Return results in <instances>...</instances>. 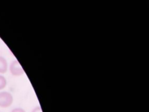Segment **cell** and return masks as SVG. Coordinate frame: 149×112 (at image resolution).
Segmentation results:
<instances>
[{
    "mask_svg": "<svg viewBox=\"0 0 149 112\" xmlns=\"http://www.w3.org/2000/svg\"><path fill=\"white\" fill-rule=\"evenodd\" d=\"M13 101V96L9 92H0V107L3 108L9 107L12 104Z\"/></svg>",
    "mask_w": 149,
    "mask_h": 112,
    "instance_id": "cell-1",
    "label": "cell"
},
{
    "mask_svg": "<svg viewBox=\"0 0 149 112\" xmlns=\"http://www.w3.org/2000/svg\"><path fill=\"white\" fill-rule=\"evenodd\" d=\"M9 70L11 74L16 76H21L24 74V69L17 60H14L12 62L9 66Z\"/></svg>",
    "mask_w": 149,
    "mask_h": 112,
    "instance_id": "cell-2",
    "label": "cell"
},
{
    "mask_svg": "<svg viewBox=\"0 0 149 112\" xmlns=\"http://www.w3.org/2000/svg\"><path fill=\"white\" fill-rule=\"evenodd\" d=\"M8 69V62L5 58L0 56V74H4Z\"/></svg>",
    "mask_w": 149,
    "mask_h": 112,
    "instance_id": "cell-3",
    "label": "cell"
},
{
    "mask_svg": "<svg viewBox=\"0 0 149 112\" xmlns=\"http://www.w3.org/2000/svg\"><path fill=\"white\" fill-rule=\"evenodd\" d=\"M7 84V81L6 78L2 75H0V90L5 88Z\"/></svg>",
    "mask_w": 149,
    "mask_h": 112,
    "instance_id": "cell-4",
    "label": "cell"
},
{
    "mask_svg": "<svg viewBox=\"0 0 149 112\" xmlns=\"http://www.w3.org/2000/svg\"><path fill=\"white\" fill-rule=\"evenodd\" d=\"M31 112H42V108L40 106H36L31 111Z\"/></svg>",
    "mask_w": 149,
    "mask_h": 112,
    "instance_id": "cell-5",
    "label": "cell"
},
{
    "mask_svg": "<svg viewBox=\"0 0 149 112\" xmlns=\"http://www.w3.org/2000/svg\"><path fill=\"white\" fill-rule=\"evenodd\" d=\"M11 112H26L25 110L21 107H17L13 109Z\"/></svg>",
    "mask_w": 149,
    "mask_h": 112,
    "instance_id": "cell-6",
    "label": "cell"
}]
</instances>
